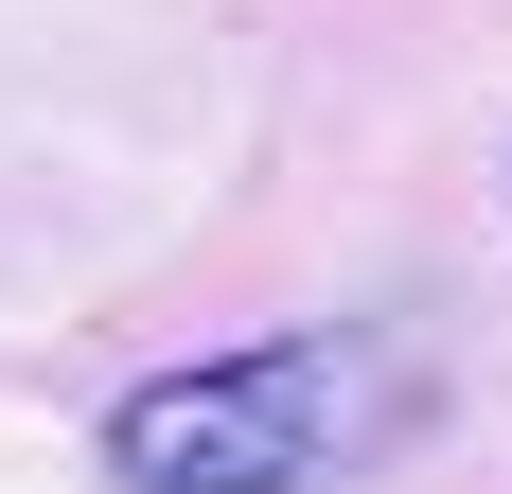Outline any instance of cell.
Instances as JSON below:
<instances>
[{
  "mask_svg": "<svg viewBox=\"0 0 512 494\" xmlns=\"http://www.w3.org/2000/svg\"><path fill=\"white\" fill-rule=\"evenodd\" d=\"M354 442V353L336 336H265V353H195L142 371L106 406V477L124 494H301Z\"/></svg>",
  "mask_w": 512,
  "mask_h": 494,
  "instance_id": "1",
  "label": "cell"
}]
</instances>
